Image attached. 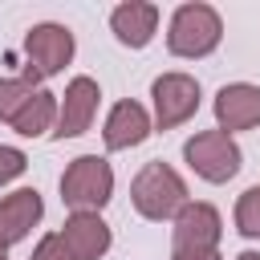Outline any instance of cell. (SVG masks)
Returning a JSON list of instances; mask_svg holds the SVG:
<instances>
[{"instance_id":"6da1fadb","label":"cell","mask_w":260,"mask_h":260,"mask_svg":"<svg viewBox=\"0 0 260 260\" xmlns=\"http://www.w3.org/2000/svg\"><path fill=\"white\" fill-rule=\"evenodd\" d=\"M130 203H134V211H138L142 219H150V223L175 219V215L183 211V203H187V183H183V175H179L171 162L154 158V162H146V167L130 179Z\"/></svg>"},{"instance_id":"7a4b0ae2","label":"cell","mask_w":260,"mask_h":260,"mask_svg":"<svg viewBox=\"0 0 260 260\" xmlns=\"http://www.w3.org/2000/svg\"><path fill=\"white\" fill-rule=\"evenodd\" d=\"M223 41V20L211 4H179L171 12V24H167V49L171 57H183V61H199L207 53H215Z\"/></svg>"},{"instance_id":"3957f363","label":"cell","mask_w":260,"mask_h":260,"mask_svg":"<svg viewBox=\"0 0 260 260\" xmlns=\"http://www.w3.org/2000/svg\"><path fill=\"white\" fill-rule=\"evenodd\" d=\"M114 199V167L102 154H77L61 175V203L69 211H102Z\"/></svg>"},{"instance_id":"277c9868","label":"cell","mask_w":260,"mask_h":260,"mask_svg":"<svg viewBox=\"0 0 260 260\" xmlns=\"http://www.w3.org/2000/svg\"><path fill=\"white\" fill-rule=\"evenodd\" d=\"M183 162L203 179V183H228L244 167V150L232 134L223 130H199L183 142Z\"/></svg>"},{"instance_id":"5b68a950","label":"cell","mask_w":260,"mask_h":260,"mask_svg":"<svg viewBox=\"0 0 260 260\" xmlns=\"http://www.w3.org/2000/svg\"><path fill=\"white\" fill-rule=\"evenodd\" d=\"M73 49H77V41H73V32H69L65 24H57V20L32 24V28L24 32V57H28L24 81L41 85V81L57 77V73L73 61Z\"/></svg>"},{"instance_id":"8992f818","label":"cell","mask_w":260,"mask_h":260,"mask_svg":"<svg viewBox=\"0 0 260 260\" xmlns=\"http://www.w3.org/2000/svg\"><path fill=\"white\" fill-rule=\"evenodd\" d=\"M199 98H203L199 81H195L191 73H183V69H171V73L154 77V85H150V102H154L150 122H154L158 130H175V126H183L187 118H195Z\"/></svg>"},{"instance_id":"52a82bcc","label":"cell","mask_w":260,"mask_h":260,"mask_svg":"<svg viewBox=\"0 0 260 260\" xmlns=\"http://www.w3.org/2000/svg\"><path fill=\"white\" fill-rule=\"evenodd\" d=\"M223 219L211 203H183V211L171 219V252H219Z\"/></svg>"},{"instance_id":"ba28073f","label":"cell","mask_w":260,"mask_h":260,"mask_svg":"<svg viewBox=\"0 0 260 260\" xmlns=\"http://www.w3.org/2000/svg\"><path fill=\"white\" fill-rule=\"evenodd\" d=\"M98 102H102V89L93 77L77 73L65 93H57V122H53V138H77L93 126V114H98Z\"/></svg>"},{"instance_id":"9c48e42d","label":"cell","mask_w":260,"mask_h":260,"mask_svg":"<svg viewBox=\"0 0 260 260\" xmlns=\"http://www.w3.org/2000/svg\"><path fill=\"white\" fill-rule=\"evenodd\" d=\"M150 134H154L150 110H146L142 102H134V98L114 102V110L106 114V126H102V142H106V150H130V146H142Z\"/></svg>"},{"instance_id":"30bf717a","label":"cell","mask_w":260,"mask_h":260,"mask_svg":"<svg viewBox=\"0 0 260 260\" xmlns=\"http://www.w3.org/2000/svg\"><path fill=\"white\" fill-rule=\"evenodd\" d=\"M260 126V85L252 81H232L215 93V130L240 134Z\"/></svg>"},{"instance_id":"8fae6325","label":"cell","mask_w":260,"mask_h":260,"mask_svg":"<svg viewBox=\"0 0 260 260\" xmlns=\"http://www.w3.org/2000/svg\"><path fill=\"white\" fill-rule=\"evenodd\" d=\"M61 240L73 260H102L114 244V232L98 211H69V219L61 223Z\"/></svg>"},{"instance_id":"7c38bea8","label":"cell","mask_w":260,"mask_h":260,"mask_svg":"<svg viewBox=\"0 0 260 260\" xmlns=\"http://www.w3.org/2000/svg\"><path fill=\"white\" fill-rule=\"evenodd\" d=\"M41 215H45V203H41L37 187H16V191L0 195V240L8 248L28 240L32 228L41 223Z\"/></svg>"},{"instance_id":"4fadbf2b","label":"cell","mask_w":260,"mask_h":260,"mask_svg":"<svg viewBox=\"0 0 260 260\" xmlns=\"http://www.w3.org/2000/svg\"><path fill=\"white\" fill-rule=\"evenodd\" d=\"M110 32L126 49H146L158 32V4L150 0H126L110 12Z\"/></svg>"},{"instance_id":"5bb4252c","label":"cell","mask_w":260,"mask_h":260,"mask_svg":"<svg viewBox=\"0 0 260 260\" xmlns=\"http://www.w3.org/2000/svg\"><path fill=\"white\" fill-rule=\"evenodd\" d=\"M53 122H57V93L37 89L24 102V110L12 118V130L20 138H41V134H53Z\"/></svg>"},{"instance_id":"9a60e30c","label":"cell","mask_w":260,"mask_h":260,"mask_svg":"<svg viewBox=\"0 0 260 260\" xmlns=\"http://www.w3.org/2000/svg\"><path fill=\"white\" fill-rule=\"evenodd\" d=\"M37 89H41V85H32V81H24V77H0V122L12 126V118L24 110V102H28Z\"/></svg>"},{"instance_id":"2e32d148","label":"cell","mask_w":260,"mask_h":260,"mask_svg":"<svg viewBox=\"0 0 260 260\" xmlns=\"http://www.w3.org/2000/svg\"><path fill=\"white\" fill-rule=\"evenodd\" d=\"M232 219H236V232H240V236L260 240V183H256V187H248V191L236 199Z\"/></svg>"},{"instance_id":"e0dca14e","label":"cell","mask_w":260,"mask_h":260,"mask_svg":"<svg viewBox=\"0 0 260 260\" xmlns=\"http://www.w3.org/2000/svg\"><path fill=\"white\" fill-rule=\"evenodd\" d=\"M24 167H28V154L20 146H4L0 142V187H8L12 179H20Z\"/></svg>"},{"instance_id":"ac0fdd59","label":"cell","mask_w":260,"mask_h":260,"mask_svg":"<svg viewBox=\"0 0 260 260\" xmlns=\"http://www.w3.org/2000/svg\"><path fill=\"white\" fill-rule=\"evenodd\" d=\"M28 260H73V252L65 248L61 232H49V236H41V240H37V248H32V256H28Z\"/></svg>"},{"instance_id":"d6986e66","label":"cell","mask_w":260,"mask_h":260,"mask_svg":"<svg viewBox=\"0 0 260 260\" xmlns=\"http://www.w3.org/2000/svg\"><path fill=\"white\" fill-rule=\"evenodd\" d=\"M171 260H223L219 252H171Z\"/></svg>"},{"instance_id":"ffe728a7","label":"cell","mask_w":260,"mask_h":260,"mask_svg":"<svg viewBox=\"0 0 260 260\" xmlns=\"http://www.w3.org/2000/svg\"><path fill=\"white\" fill-rule=\"evenodd\" d=\"M236 260H260V252H256V248H244V252H240Z\"/></svg>"},{"instance_id":"44dd1931","label":"cell","mask_w":260,"mask_h":260,"mask_svg":"<svg viewBox=\"0 0 260 260\" xmlns=\"http://www.w3.org/2000/svg\"><path fill=\"white\" fill-rule=\"evenodd\" d=\"M0 260H8V244L4 240H0Z\"/></svg>"}]
</instances>
